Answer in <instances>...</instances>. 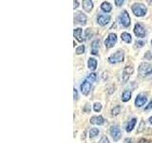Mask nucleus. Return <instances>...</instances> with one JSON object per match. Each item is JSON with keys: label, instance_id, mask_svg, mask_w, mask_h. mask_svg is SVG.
Listing matches in <instances>:
<instances>
[{"label": "nucleus", "instance_id": "34", "mask_svg": "<svg viewBox=\"0 0 152 143\" xmlns=\"http://www.w3.org/2000/svg\"><path fill=\"white\" fill-rule=\"evenodd\" d=\"M147 142H148V140L145 139V138H142V139L139 141V143H147Z\"/></svg>", "mask_w": 152, "mask_h": 143}, {"label": "nucleus", "instance_id": "32", "mask_svg": "<svg viewBox=\"0 0 152 143\" xmlns=\"http://www.w3.org/2000/svg\"><path fill=\"white\" fill-rule=\"evenodd\" d=\"M73 91H74V100H76V99H78V93L75 88L73 89Z\"/></svg>", "mask_w": 152, "mask_h": 143}, {"label": "nucleus", "instance_id": "31", "mask_svg": "<svg viewBox=\"0 0 152 143\" xmlns=\"http://www.w3.org/2000/svg\"><path fill=\"white\" fill-rule=\"evenodd\" d=\"M144 44H145V43L142 42V41H138V42H136V46L137 47H142V46H144Z\"/></svg>", "mask_w": 152, "mask_h": 143}, {"label": "nucleus", "instance_id": "5", "mask_svg": "<svg viewBox=\"0 0 152 143\" xmlns=\"http://www.w3.org/2000/svg\"><path fill=\"white\" fill-rule=\"evenodd\" d=\"M133 67L131 65H127L125 67V69H124V72H123V74H122V80L124 82H126V81L129 79L130 75L133 74Z\"/></svg>", "mask_w": 152, "mask_h": 143}, {"label": "nucleus", "instance_id": "1", "mask_svg": "<svg viewBox=\"0 0 152 143\" xmlns=\"http://www.w3.org/2000/svg\"><path fill=\"white\" fill-rule=\"evenodd\" d=\"M139 74L141 76H147L152 74V65L149 63H142L139 66Z\"/></svg>", "mask_w": 152, "mask_h": 143}, {"label": "nucleus", "instance_id": "7", "mask_svg": "<svg viewBox=\"0 0 152 143\" xmlns=\"http://www.w3.org/2000/svg\"><path fill=\"white\" fill-rule=\"evenodd\" d=\"M74 21L78 24H81V25H85L87 23V17L81 12H77L74 15Z\"/></svg>", "mask_w": 152, "mask_h": 143}, {"label": "nucleus", "instance_id": "4", "mask_svg": "<svg viewBox=\"0 0 152 143\" xmlns=\"http://www.w3.org/2000/svg\"><path fill=\"white\" fill-rule=\"evenodd\" d=\"M119 21H120L122 25L126 28L130 25V18H129V15H128L126 11H123L121 13L120 16H119Z\"/></svg>", "mask_w": 152, "mask_h": 143}, {"label": "nucleus", "instance_id": "28", "mask_svg": "<svg viewBox=\"0 0 152 143\" xmlns=\"http://www.w3.org/2000/svg\"><path fill=\"white\" fill-rule=\"evenodd\" d=\"M145 129V122L144 121H141V123H140V127H139V130H138L137 132L138 133H141L142 130Z\"/></svg>", "mask_w": 152, "mask_h": 143}, {"label": "nucleus", "instance_id": "18", "mask_svg": "<svg viewBox=\"0 0 152 143\" xmlns=\"http://www.w3.org/2000/svg\"><path fill=\"white\" fill-rule=\"evenodd\" d=\"M130 98H131V92H130V91H128V90L125 91V92H124L123 94H122V100L124 102H127Z\"/></svg>", "mask_w": 152, "mask_h": 143}, {"label": "nucleus", "instance_id": "23", "mask_svg": "<svg viewBox=\"0 0 152 143\" xmlns=\"http://www.w3.org/2000/svg\"><path fill=\"white\" fill-rule=\"evenodd\" d=\"M121 113V107L120 106H116L115 108H113L112 109V111H111V116H118L119 114Z\"/></svg>", "mask_w": 152, "mask_h": 143}, {"label": "nucleus", "instance_id": "6", "mask_svg": "<svg viewBox=\"0 0 152 143\" xmlns=\"http://www.w3.org/2000/svg\"><path fill=\"white\" fill-rule=\"evenodd\" d=\"M117 42V35L115 33H110L107 38L104 41V45H106L107 48H111L115 45V43Z\"/></svg>", "mask_w": 152, "mask_h": 143}, {"label": "nucleus", "instance_id": "11", "mask_svg": "<svg viewBox=\"0 0 152 143\" xmlns=\"http://www.w3.org/2000/svg\"><path fill=\"white\" fill-rule=\"evenodd\" d=\"M109 20H110V16L107 15V14H100V15H98V18H97V21L101 26L107 25V24L109 22Z\"/></svg>", "mask_w": 152, "mask_h": 143}, {"label": "nucleus", "instance_id": "26", "mask_svg": "<svg viewBox=\"0 0 152 143\" xmlns=\"http://www.w3.org/2000/svg\"><path fill=\"white\" fill-rule=\"evenodd\" d=\"M84 52H85V47L84 46H80V47L77 48V49H76V54H77V55L83 54Z\"/></svg>", "mask_w": 152, "mask_h": 143}, {"label": "nucleus", "instance_id": "22", "mask_svg": "<svg viewBox=\"0 0 152 143\" xmlns=\"http://www.w3.org/2000/svg\"><path fill=\"white\" fill-rule=\"evenodd\" d=\"M98 133H99V130L97 128H91L89 131V136L90 138H93L96 136H98Z\"/></svg>", "mask_w": 152, "mask_h": 143}, {"label": "nucleus", "instance_id": "19", "mask_svg": "<svg viewBox=\"0 0 152 143\" xmlns=\"http://www.w3.org/2000/svg\"><path fill=\"white\" fill-rule=\"evenodd\" d=\"M88 68L91 71L96 70V68H97V61H96V59L90 58L88 60Z\"/></svg>", "mask_w": 152, "mask_h": 143}, {"label": "nucleus", "instance_id": "30", "mask_svg": "<svg viewBox=\"0 0 152 143\" xmlns=\"http://www.w3.org/2000/svg\"><path fill=\"white\" fill-rule=\"evenodd\" d=\"M151 109H152V100L149 102V104L145 107V110H146V111H148V110H151Z\"/></svg>", "mask_w": 152, "mask_h": 143}, {"label": "nucleus", "instance_id": "10", "mask_svg": "<svg viewBox=\"0 0 152 143\" xmlns=\"http://www.w3.org/2000/svg\"><path fill=\"white\" fill-rule=\"evenodd\" d=\"M90 89H91V85H90L89 81H84V82L81 84V91L84 95H88L90 92Z\"/></svg>", "mask_w": 152, "mask_h": 143}, {"label": "nucleus", "instance_id": "14", "mask_svg": "<svg viewBox=\"0 0 152 143\" xmlns=\"http://www.w3.org/2000/svg\"><path fill=\"white\" fill-rule=\"evenodd\" d=\"M93 8V3L91 0H83V9L86 12H91V10Z\"/></svg>", "mask_w": 152, "mask_h": 143}, {"label": "nucleus", "instance_id": "13", "mask_svg": "<svg viewBox=\"0 0 152 143\" xmlns=\"http://www.w3.org/2000/svg\"><path fill=\"white\" fill-rule=\"evenodd\" d=\"M90 123L91 124H94V125H103L104 123V117L99 116H92L90 118Z\"/></svg>", "mask_w": 152, "mask_h": 143}, {"label": "nucleus", "instance_id": "15", "mask_svg": "<svg viewBox=\"0 0 152 143\" xmlns=\"http://www.w3.org/2000/svg\"><path fill=\"white\" fill-rule=\"evenodd\" d=\"M99 48H100V40H94L91 44V54L98 55Z\"/></svg>", "mask_w": 152, "mask_h": 143}, {"label": "nucleus", "instance_id": "21", "mask_svg": "<svg viewBox=\"0 0 152 143\" xmlns=\"http://www.w3.org/2000/svg\"><path fill=\"white\" fill-rule=\"evenodd\" d=\"M121 38L126 43H130L131 40H132L131 39V35H129V33H127V32H123L122 35H121Z\"/></svg>", "mask_w": 152, "mask_h": 143}, {"label": "nucleus", "instance_id": "3", "mask_svg": "<svg viewBox=\"0 0 152 143\" xmlns=\"http://www.w3.org/2000/svg\"><path fill=\"white\" fill-rule=\"evenodd\" d=\"M124 60V52L123 51H117L115 54L111 55L108 57V62L111 64H116L119 62H122Z\"/></svg>", "mask_w": 152, "mask_h": 143}, {"label": "nucleus", "instance_id": "35", "mask_svg": "<svg viewBox=\"0 0 152 143\" xmlns=\"http://www.w3.org/2000/svg\"><path fill=\"white\" fill-rule=\"evenodd\" d=\"M125 143H132V139L131 138H126L125 140Z\"/></svg>", "mask_w": 152, "mask_h": 143}, {"label": "nucleus", "instance_id": "17", "mask_svg": "<svg viewBox=\"0 0 152 143\" xmlns=\"http://www.w3.org/2000/svg\"><path fill=\"white\" fill-rule=\"evenodd\" d=\"M82 32H83V30L82 29H75L74 32H73V35H74V37L77 39L79 42H82L83 41V37H82Z\"/></svg>", "mask_w": 152, "mask_h": 143}, {"label": "nucleus", "instance_id": "37", "mask_svg": "<svg viewBox=\"0 0 152 143\" xmlns=\"http://www.w3.org/2000/svg\"><path fill=\"white\" fill-rule=\"evenodd\" d=\"M149 122H150V123L152 124V116H151V117L149 118Z\"/></svg>", "mask_w": 152, "mask_h": 143}, {"label": "nucleus", "instance_id": "29", "mask_svg": "<svg viewBox=\"0 0 152 143\" xmlns=\"http://www.w3.org/2000/svg\"><path fill=\"white\" fill-rule=\"evenodd\" d=\"M124 1H125V0H115V4H116V6H118V7L122 6L123 3H124Z\"/></svg>", "mask_w": 152, "mask_h": 143}, {"label": "nucleus", "instance_id": "25", "mask_svg": "<svg viewBox=\"0 0 152 143\" xmlns=\"http://www.w3.org/2000/svg\"><path fill=\"white\" fill-rule=\"evenodd\" d=\"M93 109H94V111L95 112H100L102 110V105L100 104V103H95L94 105H93Z\"/></svg>", "mask_w": 152, "mask_h": 143}, {"label": "nucleus", "instance_id": "16", "mask_svg": "<svg viewBox=\"0 0 152 143\" xmlns=\"http://www.w3.org/2000/svg\"><path fill=\"white\" fill-rule=\"evenodd\" d=\"M136 123H137V119L136 118H132L131 120L128 121L127 123V125L126 127V132H131L133 129H134L135 125H136Z\"/></svg>", "mask_w": 152, "mask_h": 143}, {"label": "nucleus", "instance_id": "9", "mask_svg": "<svg viewBox=\"0 0 152 143\" xmlns=\"http://www.w3.org/2000/svg\"><path fill=\"white\" fill-rule=\"evenodd\" d=\"M134 33L137 37H145V31L142 28L141 24H136L134 27Z\"/></svg>", "mask_w": 152, "mask_h": 143}, {"label": "nucleus", "instance_id": "2", "mask_svg": "<svg viewBox=\"0 0 152 143\" xmlns=\"http://www.w3.org/2000/svg\"><path fill=\"white\" fill-rule=\"evenodd\" d=\"M146 7L142 4H134L132 6V12L137 16H144L146 13Z\"/></svg>", "mask_w": 152, "mask_h": 143}, {"label": "nucleus", "instance_id": "24", "mask_svg": "<svg viewBox=\"0 0 152 143\" xmlns=\"http://www.w3.org/2000/svg\"><path fill=\"white\" fill-rule=\"evenodd\" d=\"M96 78H97L96 74H93V73L88 74V76H87V80L89 81V82H94V81L96 80Z\"/></svg>", "mask_w": 152, "mask_h": 143}, {"label": "nucleus", "instance_id": "8", "mask_svg": "<svg viewBox=\"0 0 152 143\" xmlns=\"http://www.w3.org/2000/svg\"><path fill=\"white\" fill-rule=\"evenodd\" d=\"M110 133H111V136L113 137V139L115 140V141L119 140V138L121 137V130H120V128H119L117 125H114V126L111 127Z\"/></svg>", "mask_w": 152, "mask_h": 143}, {"label": "nucleus", "instance_id": "38", "mask_svg": "<svg viewBox=\"0 0 152 143\" xmlns=\"http://www.w3.org/2000/svg\"><path fill=\"white\" fill-rule=\"evenodd\" d=\"M151 44H152V41H151Z\"/></svg>", "mask_w": 152, "mask_h": 143}, {"label": "nucleus", "instance_id": "20", "mask_svg": "<svg viewBox=\"0 0 152 143\" xmlns=\"http://www.w3.org/2000/svg\"><path fill=\"white\" fill-rule=\"evenodd\" d=\"M101 9L103 10L104 12H106V13H109V12L111 11L112 7H111V5L109 4L108 2H104V3L101 5Z\"/></svg>", "mask_w": 152, "mask_h": 143}, {"label": "nucleus", "instance_id": "12", "mask_svg": "<svg viewBox=\"0 0 152 143\" xmlns=\"http://www.w3.org/2000/svg\"><path fill=\"white\" fill-rule=\"evenodd\" d=\"M146 100H147V98L145 97V95L139 94V95H137V97L135 99V105L137 107H142L146 103Z\"/></svg>", "mask_w": 152, "mask_h": 143}, {"label": "nucleus", "instance_id": "36", "mask_svg": "<svg viewBox=\"0 0 152 143\" xmlns=\"http://www.w3.org/2000/svg\"><path fill=\"white\" fill-rule=\"evenodd\" d=\"M147 1H148V3H149V4H151V5H152V0H147Z\"/></svg>", "mask_w": 152, "mask_h": 143}, {"label": "nucleus", "instance_id": "27", "mask_svg": "<svg viewBox=\"0 0 152 143\" xmlns=\"http://www.w3.org/2000/svg\"><path fill=\"white\" fill-rule=\"evenodd\" d=\"M99 143H109V141H108V139H107V137L104 136H102L101 139H100Z\"/></svg>", "mask_w": 152, "mask_h": 143}, {"label": "nucleus", "instance_id": "33", "mask_svg": "<svg viewBox=\"0 0 152 143\" xmlns=\"http://www.w3.org/2000/svg\"><path fill=\"white\" fill-rule=\"evenodd\" d=\"M73 3H74V9H77L78 8V6H79V2L77 1V0H74V1H73Z\"/></svg>", "mask_w": 152, "mask_h": 143}]
</instances>
